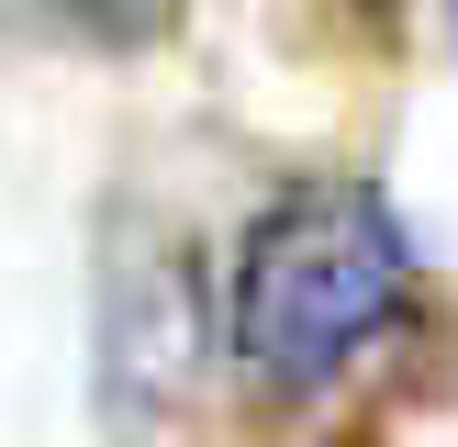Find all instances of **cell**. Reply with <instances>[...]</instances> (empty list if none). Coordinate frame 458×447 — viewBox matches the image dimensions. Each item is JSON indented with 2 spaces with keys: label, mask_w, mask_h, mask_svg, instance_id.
<instances>
[{
  "label": "cell",
  "mask_w": 458,
  "mask_h": 447,
  "mask_svg": "<svg viewBox=\"0 0 458 447\" xmlns=\"http://www.w3.org/2000/svg\"><path fill=\"white\" fill-rule=\"evenodd\" d=\"M403 280H414V246H403L392 201L325 179V190H291L258 213L235 257V369L258 392H325L358 358L392 335Z\"/></svg>",
  "instance_id": "obj_1"
},
{
  "label": "cell",
  "mask_w": 458,
  "mask_h": 447,
  "mask_svg": "<svg viewBox=\"0 0 458 447\" xmlns=\"http://www.w3.org/2000/svg\"><path fill=\"white\" fill-rule=\"evenodd\" d=\"M45 12H56L67 34H89V45H157L179 22V0H45Z\"/></svg>",
  "instance_id": "obj_2"
},
{
  "label": "cell",
  "mask_w": 458,
  "mask_h": 447,
  "mask_svg": "<svg viewBox=\"0 0 458 447\" xmlns=\"http://www.w3.org/2000/svg\"><path fill=\"white\" fill-rule=\"evenodd\" d=\"M447 22H458V0H447Z\"/></svg>",
  "instance_id": "obj_3"
}]
</instances>
